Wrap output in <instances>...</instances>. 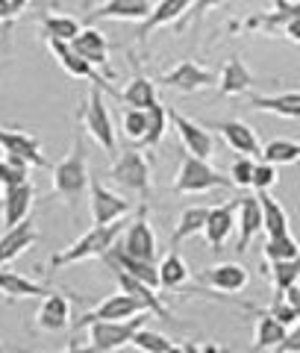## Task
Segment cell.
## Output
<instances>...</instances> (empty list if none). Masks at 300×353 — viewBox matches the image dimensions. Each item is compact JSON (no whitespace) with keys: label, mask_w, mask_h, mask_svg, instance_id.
Wrapping results in <instances>:
<instances>
[{"label":"cell","mask_w":300,"mask_h":353,"mask_svg":"<svg viewBox=\"0 0 300 353\" xmlns=\"http://www.w3.org/2000/svg\"><path fill=\"white\" fill-rule=\"evenodd\" d=\"M50 185H53V194L68 203V209H77L86 197L88 185H92V174H88V157H86V145H83L80 130H77V136L71 141L68 157L59 159L50 168Z\"/></svg>","instance_id":"cell-1"},{"label":"cell","mask_w":300,"mask_h":353,"mask_svg":"<svg viewBox=\"0 0 300 353\" xmlns=\"http://www.w3.org/2000/svg\"><path fill=\"white\" fill-rule=\"evenodd\" d=\"M130 221L121 218L115 224H103V227H92L86 236H80L77 241H71L68 248H62L59 253H53L48 268L50 271H59V268H68V265H77V262H86V259H100L103 253L115 245L121 239V233L127 230Z\"/></svg>","instance_id":"cell-2"},{"label":"cell","mask_w":300,"mask_h":353,"mask_svg":"<svg viewBox=\"0 0 300 353\" xmlns=\"http://www.w3.org/2000/svg\"><path fill=\"white\" fill-rule=\"evenodd\" d=\"M109 180H112L121 192L136 194V197H141V201H150V194H153L150 162L139 148H132V145H127L118 153V159L112 162V168H109Z\"/></svg>","instance_id":"cell-3"},{"label":"cell","mask_w":300,"mask_h":353,"mask_svg":"<svg viewBox=\"0 0 300 353\" xmlns=\"http://www.w3.org/2000/svg\"><path fill=\"white\" fill-rule=\"evenodd\" d=\"M212 189H236L230 176H224L218 168L209 165V159H197L192 153L180 157V168L171 183L174 194H206Z\"/></svg>","instance_id":"cell-4"},{"label":"cell","mask_w":300,"mask_h":353,"mask_svg":"<svg viewBox=\"0 0 300 353\" xmlns=\"http://www.w3.org/2000/svg\"><path fill=\"white\" fill-rule=\"evenodd\" d=\"M77 121H80L83 130L106 153H118V130L112 124V115H109L106 103H103V92H100L97 85L88 92V97L80 103V109H77Z\"/></svg>","instance_id":"cell-5"},{"label":"cell","mask_w":300,"mask_h":353,"mask_svg":"<svg viewBox=\"0 0 300 353\" xmlns=\"http://www.w3.org/2000/svg\"><path fill=\"white\" fill-rule=\"evenodd\" d=\"M136 315H150V309L144 301H139V297H132L127 292H115V294H109L103 297L94 309H88V312H83L80 318H74V327L77 330H86L88 324H94V321H130V318H136Z\"/></svg>","instance_id":"cell-6"},{"label":"cell","mask_w":300,"mask_h":353,"mask_svg":"<svg viewBox=\"0 0 300 353\" xmlns=\"http://www.w3.org/2000/svg\"><path fill=\"white\" fill-rule=\"evenodd\" d=\"M118 245L132 259L157 262V256H159V239H157V230H153L150 221H148V203H141L136 209V218H132L127 224V230L121 233Z\"/></svg>","instance_id":"cell-7"},{"label":"cell","mask_w":300,"mask_h":353,"mask_svg":"<svg viewBox=\"0 0 300 353\" xmlns=\"http://www.w3.org/2000/svg\"><path fill=\"white\" fill-rule=\"evenodd\" d=\"M144 327V315H136L130 321H94L88 324V347L94 353H115L132 345V336Z\"/></svg>","instance_id":"cell-8"},{"label":"cell","mask_w":300,"mask_h":353,"mask_svg":"<svg viewBox=\"0 0 300 353\" xmlns=\"http://www.w3.org/2000/svg\"><path fill=\"white\" fill-rule=\"evenodd\" d=\"M88 209H92L94 227H103V224H115L121 218H130V212L136 206H132V201H127L124 194L109 189L106 183L92 180V185H88Z\"/></svg>","instance_id":"cell-9"},{"label":"cell","mask_w":300,"mask_h":353,"mask_svg":"<svg viewBox=\"0 0 300 353\" xmlns=\"http://www.w3.org/2000/svg\"><path fill=\"white\" fill-rule=\"evenodd\" d=\"M157 85H165V88H171V92H180V94H194V92H203V88L218 85V74L192 62V59H183V62H177L174 68L165 71L157 80Z\"/></svg>","instance_id":"cell-10"},{"label":"cell","mask_w":300,"mask_h":353,"mask_svg":"<svg viewBox=\"0 0 300 353\" xmlns=\"http://www.w3.org/2000/svg\"><path fill=\"white\" fill-rule=\"evenodd\" d=\"M0 150L3 157H12L21 159L30 168H48V157L41 150V141L36 136H30L24 130H9V127H0Z\"/></svg>","instance_id":"cell-11"},{"label":"cell","mask_w":300,"mask_h":353,"mask_svg":"<svg viewBox=\"0 0 300 353\" xmlns=\"http://www.w3.org/2000/svg\"><path fill=\"white\" fill-rule=\"evenodd\" d=\"M168 121L174 124V130H177V136H180L186 153H192V157H197V159H212L215 139H212V132H209L203 124L186 118L183 112H177V109H168Z\"/></svg>","instance_id":"cell-12"},{"label":"cell","mask_w":300,"mask_h":353,"mask_svg":"<svg viewBox=\"0 0 300 353\" xmlns=\"http://www.w3.org/2000/svg\"><path fill=\"white\" fill-rule=\"evenodd\" d=\"M203 127L218 130V136L224 139L227 145L239 153V157H250V159H257L259 153H262V145H259V139H257V132H253V127H250V124H244V121H239V118L206 121Z\"/></svg>","instance_id":"cell-13"},{"label":"cell","mask_w":300,"mask_h":353,"mask_svg":"<svg viewBox=\"0 0 300 353\" xmlns=\"http://www.w3.org/2000/svg\"><path fill=\"white\" fill-rule=\"evenodd\" d=\"M236 212H239V197L224 206H209L203 236H206V245L212 250V256H221V250H224V245L230 241L232 230H236Z\"/></svg>","instance_id":"cell-14"},{"label":"cell","mask_w":300,"mask_h":353,"mask_svg":"<svg viewBox=\"0 0 300 353\" xmlns=\"http://www.w3.org/2000/svg\"><path fill=\"white\" fill-rule=\"evenodd\" d=\"M48 48H50V53H53V59H57L71 77H77V80H88L92 85L103 88V92L121 94V92H115V88L103 80V74H97L94 65H88V62L80 57V53H74V48H71L68 41H48Z\"/></svg>","instance_id":"cell-15"},{"label":"cell","mask_w":300,"mask_h":353,"mask_svg":"<svg viewBox=\"0 0 300 353\" xmlns=\"http://www.w3.org/2000/svg\"><path fill=\"white\" fill-rule=\"evenodd\" d=\"M236 230H239V239H236V245H232V250L244 253V250L250 248V241L262 233V206H259V197L257 194L239 197Z\"/></svg>","instance_id":"cell-16"},{"label":"cell","mask_w":300,"mask_h":353,"mask_svg":"<svg viewBox=\"0 0 300 353\" xmlns=\"http://www.w3.org/2000/svg\"><path fill=\"white\" fill-rule=\"evenodd\" d=\"M200 280H203L209 289L215 292H224V294H236L241 289H248L250 283V274L244 265L239 262H221V265H212V268L200 271Z\"/></svg>","instance_id":"cell-17"},{"label":"cell","mask_w":300,"mask_h":353,"mask_svg":"<svg viewBox=\"0 0 300 353\" xmlns=\"http://www.w3.org/2000/svg\"><path fill=\"white\" fill-rule=\"evenodd\" d=\"M71 301L53 289L48 297H41V306L36 312V327L41 333H59V330L71 327Z\"/></svg>","instance_id":"cell-18"},{"label":"cell","mask_w":300,"mask_h":353,"mask_svg":"<svg viewBox=\"0 0 300 353\" xmlns=\"http://www.w3.org/2000/svg\"><path fill=\"white\" fill-rule=\"evenodd\" d=\"M248 312L257 315V324H253V350L250 353H262V350H277L283 345V339L288 333V327L280 324L277 318H271L265 309L253 306V303H241Z\"/></svg>","instance_id":"cell-19"},{"label":"cell","mask_w":300,"mask_h":353,"mask_svg":"<svg viewBox=\"0 0 300 353\" xmlns=\"http://www.w3.org/2000/svg\"><path fill=\"white\" fill-rule=\"evenodd\" d=\"M194 0H159L157 6L150 9V15L139 24V41H148V36L153 30L159 27H168V24H180V21L188 15V9H192Z\"/></svg>","instance_id":"cell-20"},{"label":"cell","mask_w":300,"mask_h":353,"mask_svg":"<svg viewBox=\"0 0 300 353\" xmlns=\"http://www.w3.org/2000/svg\"><path fill=\"white\" fill-rule=\"evenodd\" d=\"M39 241V230L32 221H24L18 227H9L0 233V268H6L9 262H15L21 253H27Z\"/></svg>","instance_id":"cell-21"},{"label":"cell","mask_w":300,"mask_h":353,"mask_svg":"<svg viewBox=\"0 0 300 353\" xmlns=\"http://www.w3.org/2000/svg\"><path fill=\"white\" fill-rule=\"evenodd\" d=\"M32 201H36V189L32 183H21V185H12V189H3V197H0V206H3V227H18L24 224L30 209H32Z\"/></svg>","instance_id":"cell-22"},{"label":"cell","mask_w":300,"mask_h":353,"mask_svg":"<svg viewBox=\"0 0 300 353\" xmlns=\"http://www.w3.org/2000/svg\"><path fill=\"white\" fill-rule=\"evenodd\" d=\"M71 48H74V53H80L88 65H94V68H106L109 80H112V71H109V41H106V36L100 30L83 27L80 36L71 41Z\"/></svg>","instance_id":"cell-23"},{"label":"cell","mask_w":300,"mask_h":353,"mask_svg":"<svg viewBox=\"0 0 300 353\" xmlns=\"http://www.w3.org/2000/svg\"><path fill=\"white\" fill-rule=\"evenodd\" d=\"M50 292H53L50 285L30 280V277H24V274H18V271H3L0 268V294H3L9 303L27 301V297H32V301L39 297L41 301V297H48Z\"/></svg>","instance_id":"cell-24"},{"label":"cell","mask_w":300,"mask_h":353,"mask_svg":"<svg viewBox=\"0 0 300 353\" xmlns=\"http://www.w3.org/2000/svg\"><path fill=\"white\" fill-rule=\"evenodd\" d=\"M150 0H103L88 21H144L150 15Z\"/></svg>","instance_id":"cell-25"},{"label":"cell","mask_w":300,"mask_h":353,"mask_svg":"<svg viewBox=\"0 0 300 353\" xmlns=\"http://www.w3.org/2000/svg\"><path fill=\"white\" fill-rule=\"evenodd\" d=\"M248 109H253V112H271V115H280V118L300 121V92L250 94Z\"/></svg>","instance_id":"cell-26"},{"label":"cell","mask_w":300,"mask_h":353,"mask_svg":"<svg viewBox=\"0 0 300 353\" xmlns=\"http://www.w3.org/2000/svg\"><path fill=\"white\" fill-rule=\"evenodd\" d=\"M115 280H118V285H121V292H127V294H132V297H139V301L148 303L150 315L162 318V321H174V318H171V309L162 303V297H159L157 289H150L148 283L130 277V274H124V271H115Z\"/></svg>","instance_id":"cell-27"},{"label":"cell","mask_w":300,"mask_h":353,"mask_svg":"<svg viewBox=\"0 0 300 353\" xmlns=\"http://www.w3.org/2000/svg\"><path fill=\"white\" fill-rule=\"evenodd\" d=\"M206 218H209V206H197V203L194 206H186L183 212H180V218H177L171 239H168L171 250H177L183 241H188V239H194V236L203 233Z\"/></svg>","instance_id":"cell-28"},{"label":"cell","mask_w":300,"mask_h":353,"mask_svg":"<svg viewBox=\"0 0 300 353\" xmlns=\"http://www.w3.org/2000/svg\"><path fill=\"white\" fill-rule=\"evenodd\" d=\"M250 85H253V71L244 65V59H239V57L227 59L224 71L218 74L221 94H224V97H239L244 92H250Z\"/></svg>","instance_id":"cell-29"},{"label":"cell","mask_w":300,"mask_h":353,"mask_svg":"<svg viewBox=\"0 0 300 353\" xmlns=\"http://www.w3.org/2000/svg\"><path fill=\"white\" fill-rule=\"evenodd\" d=\"M188 277H192V271H188L186 259L180 256V250L165 253V259L159 262V289L162 292H180V289H186Z\"/></svg>","instance_id":"cell-30"},{"label":"cell","mask_w":300,"mask_h":353,"mask_svg":"<svg viewBox=\"0 0 300 353\" xmlns=\"http://www.w3.org/2000/svg\"><path fill=\"white\" fill-rule=\"evenodd\" d=\"M259 206H262V233L265 236H286L292 233V224H288V212L283 209V203L277 201V197H271L268 192H259Z\"/></svg>","instance_id":"cell-31"},{"label":"cell","mask_w":300,"mask_h":353,"mask_svg":"<svg viewBox=\"0 0 300 353\" xmlns=\"http://www.w3.org/2000/svg\"><path fill=\"white\" fill-rule=\"evenodd\" d=\"M39 27H41L44 41H68V44L80 36V30H83L77 18L59 15V12H44L41 21H39Z\"/></svg>","instance_id":"cell-32"},{"label":"cell","mask_w":300,"mask_h":353,"mask_svg":"<svg viewBox=\"0 0 300 353\" xmlns=\"http://www.w3.org/2000/svg\"><path fill=\"white\" fill-rule=\"evenodd\" d=\"M118 97L127 106H132V109H150L153 103H159V97H157V80H148V77L136 74Z\"/></svg>","instance_id":"cell-33"},{"label":"cell","mask_w":300,"mask_h":353,"mask_svg":"<svg viewBox=\"0 0 300 353\" xmlns=\"http://www.w3.org/2000/svg\"><path fill=\"white\" fill-rule=\"evenodd\" d=\"M265 277H271L274 294H286L292 285H297V274H300V256L297 259H283V262H268L265 265Z\"/></svg>","instance_id":"cell-34"},{"label":"cell","mask_w":300,"mask_h":353,"mask_svg":"<svg viewBox=\"0 0 300 353\" xmlns=\"http://www.w3.org/2000/svg\"><path fill=\"white\" fill-rule=\"evenodd\" d=\"M292 18H300V3L294 0V3H288V0H277V12H271V15H257V18H250L248 24V30H277V27H286Z\"/></svg>","instance_id":"cell-35"},{"label":"cell","mask_w":300,"mask_h":353,"mask_svg":"<svg viewBox=\"0 0 300 353\" xmlns=\"http://www.w3.org/2000/svg\"><path fill=\"white\" fill-rule=\"evenodd\" d=\"M165 132H168V106L159 101V103H153V106L148 109V132H144L139 150H141V148L157 150V148L162 145Z\"/></svg>","instance_id":"cell-36"},{"label":"cell","mask_w":300,"mask_h":353,"mask_svg":"<svg viewBox=\"0 0 300 353\" xmlns=\"http://www.w3.org/2000/svg\"><path fill=\"white\" fill-rule=\"evenodd\" d=\"M259 159L268 162V165H294V162H300V141L274 139L268 145H262Z\"/></svg>","instance_id":"cell-37"},{"label":"cell","mask_w":300,"mask_h":353,"mask_svg":"<svg viewBox=\"0 0 300 353\" xmlns=\"http://www.w3.org/2000/svg\"><path fill=\"white\" fill-rule=\"evenodd\" d=\"M144 132H148V109L124 106V112H121V136H124V141L132 148H139Z\"/></svg>","instance_id":"cell-38"},{"label":"cell","mask_w":300,"mask_h":353,"mask_svg":"<svg viewBox=\"0 0 300 353\" xmlns=\"http://www.w3.org/2000/svg\"><path fill=\"white\" fill-rule=\"evenodd\" d=\"M297 256H300V241L292 233L265 239V248H262L265 262H283V259H297Z\"/></svg>","instance_id":"cell-39"},{"label":"cell","mask_w":300,"mask_h":353,"mask_svg":"<svg viewBox=\"0 0 300 353\" xmlns=\"http://www.w3.org/2000/svg\"><path fill=\"white\" fill-rule=\"evenodd\" d=\"M171 345H174V341L168 336L157 333V330H148V327H141L139 333L132 336V347L141 350V353H168Z\"/></svg>","instance_id":"cell-40"},{"label":"cell","mask_w":300,"mask_h":353,"mask_svg":"<svg viewBox=\"0 0 300 353\" xmlns=\"http://www.w3.org/2000/svg\"><path fill=\"white\" fill-rule=\"evenodd\" d=\"M21 183H30V165L12 157H3L0 159V185L12 189V185H21Z\"/></svg>","instance_id":"cell-41"},{"label":"cell","mask_w":300,"mask_h":353,"mask_svg":"<svg viewBox=\"0 0 300 353\" xmlns=\"http://www.w3.org/2000/svg\"><path fill=\"white\" fill-rule=\"evenodd\" d=\"M277 180H280V174H277V165H268V162H257L253 165V183H250V189H257L259 192H271Z\"/></svg>","instance_id":"cell-42"},{"label":"cell","mask_w":300,"mask_h":353,"mask_svg":"<svg viewBox=\"0 0 300 353\" xmlns=\"http://www.w3.org/2000/svg\"><path fill=\"white\" fill-rule=\"evenodd\" d=\"M253 162L250 157H239L236 162L230 165V180L236 189H250V183H253Z\"/></svg>","instance_id":"cell-43"},{"label":"cell","mask_w":300,"mask_h":353,"mask_svg":"<svg viewBox=\"0 0 300 353\" xmlns=\"http://www.w3.org/2000/svg\"><path fill=\"white\" fill-rule=\"evenodd\" d=\"M265 312H268L271 318H277L280 324H286L288 330H292L294 324H297V315H294V309L288 306V301H286V294H274V301L265 306Z\"/></svg>","instance_id":"cell-44"},{"label":"cell","mask_w":300,"mask_h":353,"mask_svg":"<svg viewBox=\"0 0 300 353\" xmlns=\"http://www.w3.org/2000/svg\"><path fill=\"white\" fill-rule=\"evenodd\" d=\"M224 3H227V0H194L192 9H188V15L180 21V24H177V30H183L188 21H192V24H200V18H203L209 9H218V6H224Z\"/></svg>","instance_id":"cell-45"},{"label":"cell","mask_w":300,"mask_h":353,"mask_svg":"<svg viewBox=\"0 0 300 353\" xmlns=\"http://www.w3.org/2000/svg\"><path fill=\"white\" fill-rule=\"evenodd\" d=\"M277 353H300V324L288 330L286 339H283V345L277 347Z\"/></svg>","instance_id":"cell-46"},{"label":"cell","mask_w":300,"mask_h":353,"mask_svg":"<svg viewBox=\"0 0 300 353\" xmlns=\"http://www.w3.org/2000/svg\"><path fill=\"white\" fill-rule=\"evenodd\" d=\"M15 9L9 0H0V27H12V21H15Z\"/></svg>","instance_id":"cell-47"},{"label":"cell","mask_w":300,"mask_h":353,"mask_svg":"<svg viewBox=\"0 0 300 353\" xmlns=\"http://www.w3.org/2000/svg\"><path fill=\"white\" fill-rule=\"evenodd\" d=\"M283 36H286L288 41L300 44V18H292V21H288V24L283 27Z\"/></svg>","instance_id":"cell-48"},{"label":"cell","mask_w":300,"mask_h":353,"mask_svg":"<svg viewBox=\"0 0 300 353\" xmlns=\"http://www.w3.org/2000/svg\"><path fill=\"white\" fill-rule=\"evenodd\" d=\"M286 301H288V306L294 309V315H297V324H300V285H292V289L286 292Z\"/></svg>","instance_id":"cell-49"},{"label":"cell","mask_w":300,"mask_h":353,"mask_svg":"<svg viewBox=\"0 0 300 353\" xmlns=\"http://www.w3.org/2000/svg\"><path fill=\"white\" fill-rule=\"evenodd\" d=\"M9 3H12V9H15V15H21V12H24V9L30 6V0H9Z\"/></svg>","instance_id":"cell-50"},{"label":"cell","mask_w":300,"mask_h":353,"mask_svg":"<svg viewBox=\"0 0 300 353\" xmlns=\"http://www.w3.org/2000/svg\"><path fill=\"white\" fill-rule=\"evenodd\" d=\"M59 353H94V350L88 347V345H86V347H80V345H71V347H65V350H59Z\"/></svg>","instance_id":"cell-51"},{"label":"cell","mask_w":300,"mask_h":353,"mask_svg":"<svg viewBox=\"0 0 300 353\" xmlns=\"http://www.w3.org/2000/svg\"><path fill=\"white\" fill-rule=\"evenodd\" d=\"M168 353H186V345H171Z\"/></svg>","instance_id":"cell-52"},{"label":"cell","mask_w":300,"mask_h":353,"mask_svg":"<svg viewBox=\"0 0 300 353\" xmlns=\"http://www.w3.org/2000/svg\"><path fill=\"white\" fill-rule=\"evenodd\" d=\"M94 6V0H83V9H92Z\"/></svg>","instance_id":"cell-53"},{"label":"cell","mask_w":300,"mask_h":353,"mask_svg":"<svg viewBox=\"0 0 300 353\" xmlns=\"http://www.w3.org/2000/svg\"><path fill=\"white\" fill-rule=\"evenodd\" d=\"M3 350H6V347H3V341H0V353H3Z\"/></svg>","instance_id":"cell-54"},{"label":"cell","mask_w":300,"mask_h":353,"mask_svg":"<svg viewBox=\"0 0 300 353\" xmlns=\"http://www.w3.org/2000/svg\"><path fill=\"white\" fill-rule=\"evenodd\" d=\"M297 285H300V274H297Z\"/></svg>","instance_id":"cell-55"},{"label":"cell","mask_w":300,"mask_h":353,"mask_svg":"<svg viewBox=\"0 0 300 353\" xmlns=\"http://www.w3.org/2000/svg\"><path fill=\"white\" fill-rule=\"evenodd\" d=\"M0 197H3V192H0Z\"/></svg>","instance_id":"cell-56"}]
</instances>
